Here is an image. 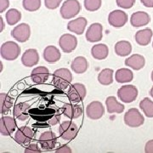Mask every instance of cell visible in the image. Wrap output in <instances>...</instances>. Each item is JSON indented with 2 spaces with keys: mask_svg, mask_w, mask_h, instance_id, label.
Listing matches in <instances>:
<instances>
[{
  "mask_svg": "<svg viewBox=\"0 0 153 153\" xmlns=\"http://www.w3.org/2000/svg\"><path fill=\"white\" fill-rule=\"evenodd\" d=\"M23 8L29 12L38 10L41 7V0H23Z\"/></svg>",
  "mask_w": 153,
  "mask_h": 153,
  "instance_id": "34",
  "label": "cell"
},
{
  "mask_svg": "<svg viewBox=\"0 0 153 153\" xmlns=\"http://www.w3.org/2000/svg\"><path fill=\"white\" fill-rule=\"evenodd\" d=\"M117 4L122 9H130L135 4V0H116Z\"/></svg>",
  "mask_w": 153,
  "mask_h": 153,
  "instance_id": "36",
  "label": "cell"
},
{
  "mask_svg": "<svg viewBox=\"0 0 153 153\" xmlns=\"http://www.w3.org/2000/svg\"><path fill=\"white\" fill-rule=\"evenodd\" d=\"M143 5L147 8H153V0H140Z\"/></svg>",
  "mask_w": 153,
  "mask_h": 153,
  "instance_id": "43",
  "label": "cell"
},
{
  "mask_svg": "<svg viewBox=\"0 0 153 153\" xmlns=\"http://www.w3.org/2000/svg\"><path fill=\"white\" fill-rule=\"evenodd\" d=\"M140 108L147 117H153V101L150 98L146 97L143 99L140 102Z\"/></svg>",
  "mask_w": 153,
  "mask_h": 153,
  "instance_id": "33",
  "label": "cell"
},
{
  "mask_svg": "<svg viewBox=\"0 0 153 153\" xmlns=\"http://www.w3.org/2000/svg\"><path fill=\"white\" fill-rule=\"evenodd\" d=\"M26 153H40L41 150L39 149L37 144H30L25 149Z\"/></svg>",
  "mask_w": 153,
  "mask_h": 153,
  "instance_id": "39",
  "label": "cell"
},
{
  "mask_svg": "<svg viewBox=\"0 0 153 153\" xmlns=\"http://www.w3.org/2000/svg\"><path fill=\"white\" fill-rule=\"evenodd\" d=\"M105 105H106V109L110 114L112 113H122L124 109L125 106L123 104L119 103L117 99L114 96H109L105 100Z\"/></svg>",
  "mask_w": 153,
  "mask_h": 153,
  "instance_id": "26",
  "label": "cell"
},
{
  "mask_svg": "<svg viewBox=\"0 0 153 153\" xmlns=\"http://www.w3.org/2000/svg\"><path fill=\"white\" fill-rule=\"evenodd\" d=\"M30 105L27 102H20L15 105L13 113L18 120L26 121L29 117L28 111Z\"/></svg>",
  "mask_w": 153,
  "mask_h": 153,
  "instance_id": "24",
  "label": "cell"
},
{
  "mask_svg": "<svg viewBox=\"0 0 153 153\" xmlns=\"http://www.w3.org/2000/svg\"><path fill=\"white\" fill-rule=\"evenodd\" d=\"M134 78L133 71L128 68H121L118 69L115 73V79L119 83L131 82Z\"/></svg>",
  "mask_w": 153,
  "mask_h": 153,
  "instance_id": "28",
  "label": "cell"
},
{
  "mask_svg": "<svg viewBox=\"0 0 153 153\" xmlns=\"http://www.w3.org/2000/svg\"><path fill=\"white\" fill-rule=\"evenodd\" d=\"M10 6V1L9 0H0V13L4 12Z\"/></svg>",
  "mask_w": 153,
  "mask_h": 153,
  "instance_id": "41",
  "label": "cell"
},
{
  "mask_svg": "<svg viewBox=\"0 0 153 153\" xmlns=\"http://www.w3.org/2000/svg\"><path fill=\"white\" fill-rule=\"evenodd\" d=\"M11 36L18 42L25 43L31 36V28L27 23H21L11 31Z\"/></svg>",
  "mask_w": 153,
  "mask_h": 153,
  "instance_id": "8",
  "label": "cell"
},
{
  "mask_svg": "<svg viewBox=\"0 0 153 153\" xmlns=\"http://www.w3.org/2000/svg\"><path fill=\"white\" fill-rule=\"evenodd\" d=\"M124 123L130 128H138L144 124L145 118L136 108L129 109L124 115Z\"/></svg>",
  "mask_w": 153,
  "mask_h": 153,
  "instance_id": "4",
  "label": "cell"
},
{
  "mask_svg": "<svg viewBox=\"0 0 153 153\" xmlns=\"http://www.w3.org/2000/svg\"><path fill=\"white\" fill-rule=\"evenodd\" d=\"M62 0H44V4L47 9L55 10L60 6Z\"/></svg>",
  "mask_w": 153,
  "mask_h": 153,
  "instance_id": "37",
  "label": "cell"
},
{
  "mask_svg": "<svg viewBox=\"0 0 153 153\" xmlns=\"http://www.w3.org/2000/svg\"><path fill=\"white\" fill-rule=\"evenodd\" d=\"M103 27L100 23H93L88 28L86 33V39L90 43H96L102 39Z\"/></svg>",
  "mask_w": 153,
  "mask_h": 153,
  "instance_id": "13",
  "label": "cell"
},
{
  "mask_svg": "<svg viewBox=\"0 0 153 153\" xmlns=\"http://www.w3.org/2000/svg\"><path fill=\"white\" fill-rule=\"evenodd\" d=\"M56 153H71V149L66 145H62L55 150Z\"/></svg>",
  "mask_w": 153,
  "mask_h": 153,
  "instance_id": "40",
  "label": "cell"
},
{
  "mask_svg": "<svg viewBox=\"0 0 153 153\" xmlns=\"http://www.w3.org/2000/svg\"><path fill=\"white\" fill-rule=\"evenodd\" d=\"M87 94L86 87L82 83H73L70 86L68 92H67V97L71 100V102L77 103L83 100Z\"/></svg>",
  "mask_w": 153,
  "mask_h": 153,
  "instance_id": "6",
  "label": "cell"
},
{
  "mask_svg": "<svg viewBox=\"0 0 153 153\" xmlns=\"http://www.w3.org/2000/svg\"><path fill=\"white\" fill-rule=\"evenodd\" d=\"M0 23H1V28H0V32H3L4 28V20L2 17H0Z\"/></svg>",
  "mask_w": 153,
  "mask_h": 153,
  "instance_id": "44",
  "label": "cell"
},
{
  "mask_svg": "<svg viewBox=\"0 0 153 153\" xmlns=\"http://www.w3.org/2000/svg\"><path fill=\"white\" fill-rule=\"evenodd\" d=\"M87 20L84 17H78L75 20H72L67 24V29L77 35H82L84 33L85 27L87 26Z\"/></svg>",
  "mask_w": 153,
  "mask_h": 153,
  "instance_id": "20",
  "label": "cell"
},
{
  "mask_svg": "<svg viewBox=\"0 0 153 153\" xmlns=\"http://www.w3.org/2000/svg\"><path fill=\"white\" fill-rule=\"evenodd\" d=\"M152 47H153V43H152Z\"/></svg>",
  "mask_w": 153,
  "mask_h": 153,
  "instance_id": "47",
  "label": "cell"
},
{
  "mask_svg": "<svg viewBox=\"0 0 153 153\" xmlns=\"http://www.w3.org/2000/svg\"><path fill=\"white\" fill-rule=\"evenodd\" d=\"M151 77H152V80L153 82V71H152V76H151Z\"/></svg>",
  "mask_w": 153,
  "mask_h": 153,
  "instance_id": "46",
  "label": "cell"
},
{
  "mask_svg": "<svg viewBox=\"0 0 153 153\" xmlns=\"http://www.w3.org/2000/svg\"><path fill=\"white\" fill-rule=\"evenodd\" d=\"M72 75L71 71L66 68H60L53 73V83L60 89H66L71 84Z\"/></svg>",
  "mask_w": 153,
  "mask_h": 153,
  "instance_id": "1",
  "label": "cell"
},
{
  "mask_svg": "<svg viewBox=\"0 0 153 153\" xmlns=\"http://www.w3.org/2000/svg\"><path fill=\"white\" fill-rule=\"evenodd\" d=\"M105 114V108L100 101H92L86 107V115L92 120H97L103 117Z\"/></svg>",
  "mask_w": 153,
  "mask_h": 153,
  "instance_id": "11",
  "label": "cell"
},
{
  "mask_svg": "<svg viewBox=\"0 0 153 153\" xmlns=\"http://www.w3.org/2000/svg\"><path fill=\"white\" fill-rule=\"evenodd\" d=\"M81 10L80 3L77 0H66L60 8V16L63 19L68 20L78 15Z\"/></svg>",
  "mask_w": 153,
  "mask_h": 153,
  "instance_id": "3",
  "label": "cell"
},
{
  "mask_svg": "<svg viewBox=\"0 0 153 153\" xmlns=\"http://www.w3.org/2000/svg\"><path fill=\"white\" fill-rule=\"evenodd\" d=\"M115 53L118 56H128L131 53L132 51V45L128 41L126 40H123V41H119L117 44H115Z\"/></svg>",
  "mask_w": 153,
  "mask_h": 153,
  "instance_id": "29",
  "label": "cell"
},
{
  "mask_svg": "<svg viewBox=\"0 0 153 153\" xmlns=\"http://www.w3.org/2000/svg\"><path fill=\"white\" fill-rule=\"evenodd\" d=\"M150 94H151V96L153 98V87L151 88V90H150Z\"/></svg>",
  "mask_w": 153,
  "mask_h": 153,
  "instance_id": "45",
  "label": "cell"
},
{
  "mask_svg": "<svg viewBox=\"0 0 153 153\" xmlns=\"http://www.w3.org/2000/svg\"><path fill=\"white\" fill-rule=\"evenodd\" d=\"M78 133V128L71 121H65L59 127L60 136L65 140H71L76 136Z\"/></svg>",
  "mask_w": 153,
  "mask_h": 153,
  "instance_id": "5",
  "label": "cell"
},
{
  "mask_svg": "<svg viewBox=\"0 0 153 153\" xmlns=\"http://www.w3.org/2000/svg\"><path fill=\"white\" fill-rule=\"evenodd\" d=\"M6 22L10 26H14L21 21L22 13L16 9H10L7 11L5 15Z\"/></svg>",
  "mask_w": 153,
  "mask_h": 153,
  "instance_id": "32",
  "label": "cell"
},
{
  "mask_svg": "<svg viewBox=\"0 0 153 153\" xmlns=\"http://www.w3.org/2000/svg\"><path fill=\"white\" fill-rule=\"evenodd\" d=\"M13 105V100L5 93L0 94V110L2 114L7 113Z\"/></svg>",
  "mask_w": 153,
  "mask_h": 153,
  "instance_id": "31",
  "label": "cell"
},
{
  "mask_svg": "<svg viewBox=\"0 0 153 153\" xmlns=\"http://www.w3.org/2000/svg\"><path fill=\"white\" fill-rule=\"evenodd\" d=\"M31 77H32V80L35 83L42 84L49 79V69L45 66H38L32 71Z\"/></svg>",
  "mask_w": 153,
  "mask_h": 153,
  "instance_id": "18",
  "label": "cell"
},
{
  "mask_svg": "<svg viewBox=\"0 0 153 153\" xmlns=\"http://www.w3.org/2000/svg\"><path fill=\"white\" fill-rule=\"evenodd\" d=\"M38 142L44 150L49 151L54 149L57 143V138L52 131L44 132L38 139Z\"/></svg>",
  "mask_w": 153,
  "mask_h": 153,
  "instance_id": "14",
  "label": "cell"
},
{
  "mask_svg": "<svg viewBox=\"0 0 153 153\" xmlns=\"http://www.w3.org/2000/svg\"><path fill=\"white\" fill-rule=\"evenodd\" d=\"M16 128V122L9 116L2 117L0 119V134L4 136L12 134Z\"/></svg>",
  "mask_w": 153,
  "mask_h": 153,
  "instance_id": "12",
  "label": "cell"
},
{
  "mask_svg": "<svg viewBox=\"0 0 153 153\" xmlns=\"http://www.w3.org/2000/svg\"><path fill=\"white\" fill-rule=\"evenodd\" d=\"M61 57L60 50L53 45L46 47L44 50V59L49 63H55Z\"/></svg>",
  "mask_w": 153,
  "mask_h": 153,
  "instance_id": "25",
  "label": "cell"
},
{
  "mask_svg": "<svg viewBox=\"0 0 153 153\" xmlns=\"http://www.w3.org/2000/svg\"><path fill=\"white\" fill-rule=\"evenodd\" d=\"M62 113L65 117L70 119H76L80 117L83 113L82 107L79 105L76 104H65L62 107Z\"/></svg>",
  "mask_w": 153,
  "mask_h": 153,
  "instance_id": "17",
  "label": "cell"
},
{
  "mask_svg": "<svg viewBox=\"0 0 153 153\" xmlns=\"http://www.w3.org/2000/svg\"><path fill=\"white\" fill-rule=\"evenodd\" d=\"M117 96L124 103H131L138 97V89L134 85H124L117 90Z\"/></svg>",
  "mask_w": 153,
  "mask_h": 153,
  "instance_id": "7",
  "label": "cell"
},
{
  "mask_svg": "<svg viewBox=\"0 0 153 153\" xmlns=\"http://www.w3.org/2000/svg\"><path fill=\"white\" fill-rule=\"evenodd\" d=\"M91 55L95 60H105L109 55V49L104 44H96L91 49Z\"/></svg>",
  "mask_w": 153,
  "mask_h": 153,
  "instance_id": "27",
  "label": "cell"
},
{
  "mask_svg": "<svg viewBox=\"0 0 153 153\" xmlns=\"http://www.w3.org/2000/svg\"><path fill=\"white\" fill-rule=\"evenodd\" d=\"M113 73L114 71L112 69L105 68L99 73L98 81L100 84L107 86L113 82Z\"/></svg>",
  "mask_w": 153,
  "mask_h": 153,
  "instance_id": "30",
  "label": "cell"
},
{
  "mask_svg": "<svg viewBox=\"0 0 153 153\" xmlns=\"http://www.w3.org/2000/svg\"><path fill=\"white\" fill-rule=\"evenodd\" d=\"M21 53V48L20 46L13 42V41H8L4 44H2L0 49V54L4 60H15L18 58Z\"/></svg>",
  "mask_w": 153,
  "mask_h": 153,
  "instance_id": "2",
  "label": "cell"
},
{
  "mask_svg": "<svg viewBox=\"0 0 153 153\" xmlns=\"http://www.w3.org/2000/svg\"><path fill=\"white\" fill-rule=\"evenodd\" d=\"M108 22L113 27H123L128 22V15L120 10L111 11L108 16Z\"/></svg>",
  "mask_w": 153,
  "mask_h": 153,
  "instance_id": "9",
  "label": "cell"
},
{
  "mask_svg": "<svg viewBox=\"0 0 153 153\" xmlns=\"http://www.w3.org/2000/svg\"><path fill=\"white\" fill-rule=\"evenodd\" d=\"M145 152L146 153H153V140L147 141L145 146Z\"/></svg>",
  "mask_w": 153,
  "mask_h": 153,
  "instance_id": "42",
  "label": "cell"
},
{
  "mask_svg": "<svg viewBox=\"0 0 153 153\" xmlns=\"http://www.w3.org/2000/svg\"><path fill=\"white\" fill-rule=\"evenodd\" d=\"M101 0H84V7L88 11L94 12L98 10L101 7Z\"/></svg>",
  "mask_w": 153,
  "mask_h": 153,
  "instance_id": "35",
  "label": "cell"
},
{
  "mask_svg": "<svg viewBox=\"0 0 153 153\" xmlns=\"http://www.w3.org/2000/svg\"><path fill=\"white\" fill-rule=\"evenodd\" d=\"M151 22V17L146 12L137 11L130 17V23L134 27H141L147 26Z\"/></svg>",
  "mask_w": 153,
  "mask_h": 153,
  "instance_id": "16",
  "label": "cell"
},
{
  "mask_svg": "<svg viewBox=\"0 0 153 153\" xmlns=\"http://www.w3.org/2000/svg\"><path fill=\"white\" fill-rule=\"evenodd\" d=\"M77 45V39L72 34H63L59 39V46L65 53H71L75 50Z\"/></svg>",
  "mask_w": 153,
  "mask_h": 153,
  "instance_id": "10",
  "label": "cell"
},
{
  "mask_svg": "<svg viewBox=\"0 0 153 153\" xmlns=\"http://www.w3.org/2000/svg\"><path fill=\"white\" fill-rule=\"evenodd\" d=\"M153 33L152 30L150 28H145L142 30L138 31L134 36L135 41L140 46H147L151 43V40L152 38Z\"/></svg>",
  "mask_w": 153,
  "mask_h": 153,
  "instance_id": "22",
  "label": "cell"
},
{
  "mask_svg": "<svg viewBox=\"0 0 153 153\" xmlns=\"http://www.w3.org/2000/svg\"><path fill=\"white\" fill-rule=\"evenodd\" d=\"M60 120V113L58 111H55L53 114L50 116L49 119V125H56Z\"/></svg>",
  "mask_w": 153,
  "mask_h": 153,
  "instance_id": "38",
  "label": "cell"
},
{
  "mask_svg": "<svg viewBox=\"0 0 153 153\" xmlns=\"http://www.w3.org/2000/svg\"><path fill=\"white\" fill-rule=\"evenodd\" d=\"M72 71L76 74H82L87 71L88 68V62L83 56H77L72 60L71 65Z\"/></svg>",
  "mask_w": 153,
  "mask_h": 153,
  "instance_id": "23",
  "label": "cell"
},
{
  "mask_svg": "<svg viewBox=\"0 0 153 153\" xmlns=\"http://www.w3.org/2000/svg\"><path fill=\"white\" fill-rule=\"evenodd\" d=\"M34 133L33 130L27 126L21 127L15 134V140L18 144L25 145L29 143L33 140Z\"/></svg>",
  "mask_w": 153,
  "mask_h": 153,
  "instance_id": "15",
  "label": "cell"
},
{
  "mask_svg": "<svg viewBox=\"0 0 153 153\" xmlns=\"http://www.w3.org/2000/svg\"><path fill=\"white\" fill-rule=\"evenodd\" d=\"M125 65L127 66H129L130 68L135 70V71H139L145 66L146 60L143 55L134 54L126 59Z\"/></svg>",
  "mask_w": 153,
  "mask_h": 153,
  "instance_id": "21",
  "label": "cell"
},
{
  "mask_svg": "<svg viewBox=\"0 0 153 153\" xmlns=\"http://www.w3.org/2000/svg\"><path fill=\"white\" fill-rule=\"evenodd\" d=\"M39 61V55L37 49H29L24 52L22 55V62L23 66L27 67H32L37 65Z\"/></svg>",
  "mask_w": 153,
  "mask_h": 153,
  "instance_id": "19",
  "label": "cell"
}]
</instances>
